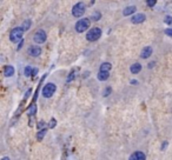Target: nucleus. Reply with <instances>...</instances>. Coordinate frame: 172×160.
Segmentation results:
<instances>
[{
    "instance_id": "f257e3e1",
    "label": "nucleus",
    "mask_w": 172,
    "mask_h": 160,
    "mask_svg": "<svg viewBox=\"0 0 172 160\" xmlns=\"http://www.w3.org/2000/svg\"><path fill=\"white\" fill-rule=\"evenodd\" d=\"M24 28L23 27H14L11 33H9V40L12 43H19V40H21L23 34H24Z\"/></svg>"
},
{
    "instance_id": "f03ea898",
    "label": "nucleus",
    "mask_w": 172,
    "mask_h": 160,
    "mask_svg": "<svg viewBox=\"0 0 172 160\" xmlns=\"http://www.w3.org/2000/svg\"><path fill=\"white\" fill-rule=\"evenodd\" d=\"M100 37H101V29L99 27H93L87 32V34H86V39H87L89 41H95V40H98Z\"/></svg>"
},
{
    "instance_id": "7ed1b4c3",
    "label": "nucleus",
    "mask_w": 172,
    "mask_h": 160,
    "mask_svg": "<svg viewBox=\"0 0 172 160\" xmlns=\"http://www.w3.org/2000/svg\"><path fill=\"white\" fill-rule=\"evenodd\" d=\"M90 24H91L90 19H87V18L80 19L79 21L75 24V31H77L78 33H83V32H85L86 29L90 27Z\"/></svg>"
},
{
    "instance_id": "20e7f679",
    "label": "nucleus",
    "mask_w": 172,
    "mask_h": 160,
    "mask_svg": "<svg viewBox=\"0 0 172 160\" xmlns=\"http://www.w3.org/2000/svg\"><path fill=\"white\" fill-rule=\"evenodd\" d=\"M85 9H86V5L84 3H78V4H75L72 8V14L73 17L75 18H79L81 17L84 13H85Z\"/></svg>"
},
{
    "instance_id": "39448f33",
    "label": "nucleus",
    "mask_w": 172,
    "mask_h": 160,
    "mask_svg": "<svg viewBox=\"0 0 172 160\" xmlns=\"http://www.w3.org/2000/svg\"><path fill=\"white\" fill-rule=\"evenodd\" d=\"M55 89H57V86L53 84V83H49V84H46L43 88V95L45 98H51L54 92H55Z\"/></svg>"
},
{
    "instance_id": "423d86ee",
    "label": "nucleus",
    "mask_w": 172,
    "mask_h": 160,
    "mask_svg": "<svg viewBox=\"0 0 172 160\" xmlns=\"http://www.w3.org/2000/svg\"><path fill=\"white\" fill-rule=\"evenodd\" d=\"M46 33L45 31H43V29H39V31H37L33 35V40L35 44H44L46 41Z\"/></svg>"
},
{
    "instance_id": "0eeeda50",
    "label": "nucleus",
    "mask_w": 172,
    "mask_h": 160,
    "mask_svg": "<svg viewBox=\"0 0 172 160\" xmlns=\"http://www.w3.org/2000/svg\"><path fill=\"white\" fill-rule=\"evenodd\" d=\"M145 19H146L145 14H141V13H139V14L133 15L131 21H132V24H141V23H144V21H145Z\"/></svg>"
},
{
    "instance_id": "6e6552de",
    "label": "nucleus",
    "mask_w": 172,
    "mask_h": 160,
    "mask_svg": "<svg viewBox=\"0 0 172 160\" xmlns=\"http://www.w3.org/2000/svg\"><path fill=\"white\" fill-rule=\"evenodd\" d=\"M40 53H41V48L39 46H31L28 48V54L32 57H38L40 55Z\"/></svg>"
},
{
    "instance_id": "1a4fd4ad",
    "label": "nucleus",
    "mask_w": 172,
    "mask_h": 160,
    "mask_svg": "<svg viewBox=\"0 0 172 160\" xmlns=\"http://www.w3.org/2000/svg\"><path fill=\"white\" fill-rule=\"evenodd\" d=\"M152 52H153V49H152V47H150V46H146L145 48H143V51H141V58L143 59H147V58H150L151 57V54H152Z\"/></svg>"
},
{
    "instance_id": "9d476101",
    "label": "nucleus",
    "mask_w": 172,
    "mask_h": 160,
    "mask_svg": "<svg viewBox=\"0 0 172 160\" xmlns=\"http://www.w3.org/2000/svg\"><path fill=\"white\" fill-rule=\"evenodd\" d=\"M145 158H146V155L143 152H140V151H136L135 153L130 157L131 160H141V159H145Z\"/></svg>"
},
{
    "instance_id": "9b49d317",
    "label": "nucleus",
    "mask_w": 172,
    "mask_h": 160,
    "mask_svg": "<svg viewBox=\"0 0 172 160\" xmlns=\"http://www.w3.org/2000/svg\"><path fill=\"white\" fill-rule=\"evenodd\" d=\"M13 74H14V67L11 66V65L6 66L5 69H4V75H5L6 78H9V77H12Z\"/></svg>"
},
{
    "instance_id": "f8f14e48",
    "label": "nucleus",
    "mask_w": 172,
    "mask_h": 160,
    "mask_svg": "<svg viewBox=\"0 0 172 160\" xmlns=\"http://www.w3.org/2000/svg\"><path fill=\"white\" fill-rule=\"evenodd\" d=\"M130 71H131L132 74H137V73H139V72L141 71V65L138 64V63L133 64V65L131 66V68H130Z\"/></svg>"
},
{
    "instance_id": "ddd939ff",
    "label": "nucleus",
    "mask_w": 172,
    "mask_h": 160,
    "mask_svg": "<svg viewBox=\"0 0 172 160\" xmlns=\"http://www.w3.org/2000/svg\"><path fill=\"white\" fill-rule=\"evenodd\" d=\"M97 77H98V80H100V81H104V80H107V79H109L110 73H109V71H100Z\"/></svg>"
},
{
    "instance_id": "4468645a",
    "label": "nucleus",
    "mask_w": 172,
    "mask_h": 160,
    "mask_svg": "<svg viewBox=\"0 0 172 160\" xmlns=\"http://www.w3.org/2000/svg\"><path fill=\"white\" fill-rule=\"evenodd\" d=\"M136 6H129V7H126L125 9L123 11V14L125 15V17H127V15H131L132 13H135L136 12Z\"/></svg>"
},
{
    "instance_id": "2eb2a0df",
    "label": "nucleus",
    "mask_w": 172,
    "mask_h": 160,
    "mask_svg": "<svg viewBox=\"0 0 172 160\" xmlns=\"http://www.w3.org/2000/svg\"><path fill=\"white\" fill-rule=\"evenodd\" d=\"M46 132H47V129L46 128H41L39 132H38V134H37V139L39 140V141H41L43 140V138L45 137V134H46Z\"/></svg>"
},
{
    "instance_id": "dca6fc26",
    "label": "nucleus",
    "mask_w": 172,
    "mask_h": 160,
    "mask_svg": "<svg viewBox=\"0 0 172 160\" xmlns=\"http://www.w3.org/2000/svg\"><path fill=\"white\" fill-rule=\"evenodd\" d=\"M112 68V65L110 63H104L100 65V71H110Z\"/></svg>"
},
{
    "instance_id": "f3484780",
    "label": "nucleus",
    "mask_w": 172,
    "mask_h": 160,
    "mask_svg": "<svg viewBox=\"0 0 172 160\" xmlns=\"http://www.w3.org/2000/svg\"><path fill=\"white\" fill-rule=\"evenodd\" d=\"M24 73H25V77H32V74H33V67L27 66V67L25 68Z\"/></svg>"
},
{
    "instance_id": "a211bd4d",
    "label": "nucleus",
    "mask_w": 172,
    "mask_h": 160,
    "mask_svg": "<svg viewBox=\"0 0 172 160\" xmlns=\"http://www.w3.org/2000/svg\"><path fill=\"white\" fill-rule=\"evenodd\" d=\"M21 27L24 28V31H27V29L31 27V20H25L24 24L21 25Z\"/></svg>"
},
{
    "instance_id": "6ab92c4d",
    "label": "nucleus",
    "mask_w": 172,
    "mask_h": 160,
    "mask_svg": "<svg viewBox=\"0 0 172 160\" xmlns=\"http://www.w3.org/2000/svg\"><path fill=\"white\" fill-rule=\"evenodd\" d=\"M35 111H37V107H35V105L33 104V105H31L30 109H28V114H30L31 117H33V115L35 114Z\"/></svg>"
},
{
    "instance_id": "aec40b11",
    "label": "nucleus",
    "mask_w": 172,
    "mask_h": 160,
    "mask_svg": "<svg viewBox=\"0 0 172 160\" xmlns=\"http://www.w3.org/2000/svg\"><path fill=\"white\" fill-rule=\"evenodd\" d=\"M111 92H112V88L109 86V87H106V88H105V91H104V93H103V95L105 97V98H106V97H109L110 94H111Z\"/></svg>"
},
{
    "instance_id": "412c9836",
    "label": "nucleus",
    "mask_w": 172,
    "mask_h": 160,
    "mask_svg": "<svg viewBox=\"0 0 172 160\" xmlns=\"http://www.w3.org/2000/svg\"><path fill=\"white\" fill-rule=\"evenodd\" d=\"M100 17H101V15H100V13H99V12H95V13H93V14H92V19L94 20V21H98V20L100 19Z\"/></svg>"
},
{
    "instance_id": "4be33fe9",
    "label": "nucleus",
    "mask_w": 172,
    "mask_h": 160,
    "mask_svg": "<svg viewBox=\"0 0 172 160\" xmlns=\"http://www.w3.org/2000/svg\"><path fill=\"white\" fill-rule=\"evenodd\" d=\"M74 74H75V73H74V71H72V72H71L70 74H69V78L66 79V81H67V83H71L72 80L74 79Z\"/></svg>"
},
{
    "instance_id": "5701e85b",
    "label": "nucleus",
    "mask_w": 172,
    "mask_h": 160,
    "mask_svg": "<svg viewBox=\"0 0 172 160\" xmlns=\"http://www.w3.org/2000/svg\"><path fill=\"white\" fill-rule=\"evenodd\" d=\"M157 4V0H147V6L149 7H153Z\"/></svg>"
},
{
    "instance_id": "b1692460",
    "label": "nucleus",
    "mask_w": 172,
    "mask_h": 160,
    "mask_svg": "<svg viewBox=\"0 0 172 160\" xmlns=\"http://www.w3.org/2000/svg\"><path fill=\"white\" fill-rule=\"evenodd\" d=\"M55 124H57V121H55V119H51V121H50V128H54L55 127Z\"/></svg>"
},
{
    "instance_id": "393cba45",
    "label": "nucleus",
    "mask_w": 172,
    "mask_h": 160,
    "mask_svg": "<svg viewBox=\"0 0 172 160\" xmlns=\"http://www.w3.org/2000/svg\"><path fill=\"white\" fill-rule=\"evenodd\" d=\"M165 34L169 35V37H172V28H167L165 29Z\"/></svg>"
},
{
    "instance_id": "a878e982",
    "label": "nucleus",
    "mask_w": 172,
    "mask_h": 160,
    "mask_svg": "<svg viewBox=\"0 0 172 160\" xmlns=\"http://www.w3.org/2000/svg\"><path fill=\"white\" fill-rule=\"evenodd\" d=\"M44 126H45L44 121H39V123H38V128H44Z\"/></svg>"
},
{
    "instance_id": "bb28decb",
    "label": "nucleus",
    "mask_w": 172,
    "mask_h": 160,
    "mask_svg": "<svg viewBox=\"0 0 172 160\" xmlns=\"http://www.w3.org/2000/svg\"><path fill=\"white\" fill-rule=\"evenodd\" d=\"M165 23H167V24H171V23H172V18H170V17H166V19H165Z\"/></svg>"
},
{
    "instance_id": "cd10ccee",
    "label": "nucleus",
    "mask_w": 172,
    "mask_h": 160,
    "mask_svg": "<svg viewBox=\"0 0 172 160\" xmlns=\"http://www.w3.org/2000/svg\"><path fill=\"white\" fill-rule=\"evenodd\" d=\"M37 73H38V69H37V68H33V74H32V77H35Z\"/></svg>"
},
{
    "instance_id": "c85d7f7f",
    "label": "nucleus",
    "mask_w": 172,
    "mask_h": 160,
    "mask_svg": "<svg viewBox=\"0 0 172 160\" xmlns=\"http://www.w3.org/2000/svg\"><path fill=\"white\" fill-rule=\"evenodd\" d=\"M31 92H32V91H31V89H28V91L26 92V94H25V99H26V98H27L28 95H30V94H31Z\"/></svg>"
},
{
    "instance_id": "c756f323",
    "label": "nucleus",
    "mask_w": 172,
    "mask_h": 160,
    "mask_svg": "<svg viewBox=\"0 0 172 160\" xmlns=\"http://www.w3.org/2000/svg\"><path fill=\"white\" fill-rule=\"evenodd\" d=\"M23 43H24V40L21 39V40H20V44H19V46H18V49H20V47L23 46Z\"/></svg>"
},
{
    "instance_id": "7c9ffc66",
    "label": "nucleus",
    "mask_w": 172,
    "mask_h": 160,
    "mask_svg": "<svg viewBox=\"0 0 172 160\" xmlns=\"http://www.w3.org/2000/svg\"><path fill=\"white\" fill-rule=\"evenodd\" d=\"M167 146V141H164V144H163V146H161V149H164L165 147Z\"/></svg>"
},
{
    "instance_id": "2f4dec72",
    "label": "nucleus",
    "mask_w": 172,
    "mask_h": 160,
    "mask_svg": "<svg viewBox=\"0 0 172 160\" xmlns=\"http://www.w3.org/2000/svg\"><path fill=\"white\" fill-rule=\"evenodd\" d=\"M131 84H133V85H137V84H138V81H137V80H131Z\"/></svg>"
}]
</instances>
